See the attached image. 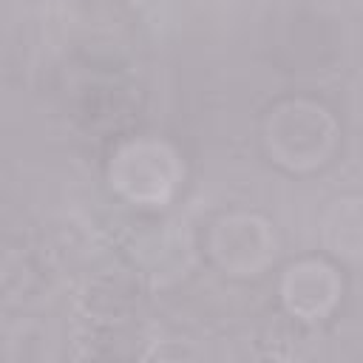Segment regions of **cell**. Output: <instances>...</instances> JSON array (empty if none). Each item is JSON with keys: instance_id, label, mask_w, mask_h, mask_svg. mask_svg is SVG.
<instances>
[{"instance_id": "6da1fadb", "label": "cell", "mask_w": 363, "mask_h": 363, "mask_svg": "<svg viewBox=\"0 0 363 363\" xmlns=\"http://www.w3.org/2000/svg\"><path fill=\"white\" fill-rule=\"evenodd\" d=\"M337 142V125L326 108L289 99L281 102L267 119V147L278 164L286 170H315L320 167Z\"/></svg>"}, {"instance_id": "7a4b0ae2", "label": "cell", "mask_w": 363, "mask_h": 363, "mask_svg": "<svg viewBox=\"0 0 363 363\" xmlns=\"http://www.w3.org/2000/svg\"><path fill=\"white\" fill-rule=\"evenodd\" d=\"M111 187L130 204H167L182 182L179 153L162 139H130L116 147L108 164Z\"/></svg>"}, {"instance_id": "3957f363", "label": "cell", "mask_w": 363, "mask_h": 363, "mask_svg": "<svg viewBox=\"0 0 363 363\" xmlns=\"http://www.w3.org/2000/svg\"><path fill=\"white\" fill-rule=\"evenodd\" d=\"M275 233L261 216L235 213L216 221L210 233V252L230 275H258L275 261Z\"/></svg>"}, {"instance_id": "277c9868", "label": "cell", "mask_w": 363, "mask_h": 363, "mask_svg": "<svg viewBox=\"0 0 363 363\" xmlns=\"http://www.w3.org/2000/svg\"><path fill=\"white\" fill-rule=\"evenodd\" d=\"M284 306L303 320H320L340 298V278L323 261H298L281 278Z\"/></svg>"}, {"instance_id": "5b68a950", "label": "cell", "mask_w": 363, "mask_h": 363, "mask_svg": "<svg viewBox=\"0 0 363 363\" xmlns=\"http://www.w3.org/2000/svg\"><path fill=\"white\" fill-rule=\"evenodd\" d=\"M323 244L346 261H363V199H340L323 218Z\"/></svg>"}]
</instances>
